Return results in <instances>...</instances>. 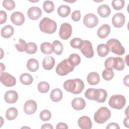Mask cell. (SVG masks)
<instances>
[{"label":"cell","mask_w":129,"mask_h":129,"mask_svg":"<svg viewBox=\"0 0 129 129\" xmlns=\"http://www.w3.org/2000/svg\"><path fill=\"white\" fill-rule=\"evenodd\" d=\"M124 68V62L122 57H114V62L113 69L117 71H122Z\"/></svg>","instance_id":"cell-28"},{"label":"cell","mask_w":129,"mask_h":129,"mask_svg":"<svg viewBox=\"0 0 129 129\" xmlns=\"http://www.w3.org/2000/svg\"><path fill=\"white\" fill-rule=\"evenodd\" d=\"M3 6L7 10L11 11L15 7V3L12 0H4L2 3Z\"/></svg>","instance_id":"cell-41"},{"label":"cell","mask_w":129,"mask_h":129,"mask_svg":"<svg viewBox=\"0 0 129 129\" xmlns=\"http://www.w3.org/2000/svg\"><path fill=\"white\" fill-rule=\"evenodd\" d=\"M55 59L51 56H45L42 61V66L43 68L46 70H50L54 66Z\"/></svg>","instance_id":"cell-19"},{"label":"cell","mask_w":129,"mask_h":129,"mask_svg":"<svg viewBox=\"0 0 129 129\" xmlns=\"http://www.w3.org/2000/svg\"><path fill=\"white\" fill-rule=\"evenodd\" d=\"M40 50L41 52L46 54H50L52 51V45L48 42H44L41 43L40 45Z\"/></svg>","instance_id":"cell-30"},{"label":"cell","mask_w":129,"mask_h":129,"mask_svg":"<svg viewBox=\"0 0 129 129\" xmlns=\"http://www.w3.org/2000/svg\"><path fill=\"white\" fill-rule=\"evenodd\" d=\"M85 96L88 99L95 100L99 103H103L107 98V93L103 89L89 88L86 91Z\"/></svg>","instance_id":"cell-1"},{"label":"cell","mask_w":129,"mask_h":129,"mask_svg":"<svg viewBox=\"0 0 129 129\" xmlns=\"http://www.w3.org/2000/svg\"><path fill=\"white\" fill-rule=\"evenodd\" d=\"M125 103L126 99L125 97L119 94L111 96L108 101L109 106L111 107L116 109H122L124 106Z\"/></svg>","instance_id":"cell-6"},{"label":"cell","mask_w":129,"mask_h":129,"mask_svg":"<svg viewBox=\"0 0 129 129\" xmlns=\"http://www.w3.org/2000/svg\"><path fill=\"white\" fill-rule=\"evenodd\" d=\"M57 12L60 17H67L70 14L71 8L69 6L67 5H61L58 7Z\"/></svg>","instance_id":"cell-27"},{"label":"cell","mask_w":129,"mask_h":129,"mask_svg":"<svg viewBox=\"0 0 129 129\" xmlns=\"http://www.w3.org/2000/svg\"><path fill=\"white\" fill-rule=\"evenodd\" d=\"M106 44L108 47L109 50L116 54L122 55L125 53L124 47L118 39H110L107 41Z\"/></svg>","instance_id":"cell-4"},{"label":"cell","mask_w":129,"mask_h":129,"mask_svg":"<svg viewBox=\"0 0 129 129\" xmlns=\"http://www.w3.org/2000/svg\"><path fill=\"white\" fill-rule=\"evenodd\" d=\"M64 89L68 92H71L72 93L74 91L76 88V84L75 79L67 80L63 83V85Z\"/></svg>","instance_id":"cell-26"},{"label":"cell","mask_w":129,"mask_h":129,"mask_svg":"<svg viewBox=\"0 0 129 129\" xmlns=\"http://www.w3.org/2000/svg\"><path fill=\"white\" fill-rule=\"evenodd\" d=\"M63 94L62 91L59 88H55L53 89L50 94V99L53 102H58L62 98Z\"/></svg>","instance_id":"cell-23"},{"label":"cell","mask_w":129,"mask_h":129,"mask_svg":"<svg viewBox=\"0 0 129 129\" xmlns=\"http://www.w3.org/2000/svg\"><path fill=\"white\" fill-rule=\"evenodd\" d=\"M68 59L74 67L79 65L81 62L80 56L76 53L71 54Z\"/></svg>","instance_id":"cell-35"},{"label":"cell","mask_w":129,"mask_h":129,"mask_svg":"<svg viewBox=\"0 0 129 129\" xmlns=\"http://www.w3.org/2000/svg\"><path fill=\"white\" fill-rule=\"evenodd\" d=\"M28 47L26 50V52L28 54H32L36 52L37 47L36 44L33 42H29L27 43Z\"/></svg>","instance_id":"cell-42"},{"label":"cell","mask_w":129,"mask_h":129,"mask_svg":"<svg viewBox=\"0 0 129 129\" xmlns=\"http://www.w3.org/2000/svg\"><path fill=\"white\" fill-rule=\"evenodd\" d=\"M72 106L75 109L77 110H80L83 109L86 106V102L84 99L82 98L77 97L75 98L72 101Z\"/></svg>","instance_id":"cell-17"},{"label":"cell","mask_w":129,"mask_h":129,"mask_svg":"<svg viewBox=\"0 0 129 129\" xmlns=\"http://www.w3.org/2000/svg\"><path fill=\"white\" fill-rule=\"evenodd\" d=\"M79 126L82 129H90L92 126L91 119L87 116H83L78 120Z\"/></svg>","instance_id":"cell-15"},{"label":"cell","mask_w":129,"mask_h":129,"mask_svg":"<svg viewBox=\"0 0 129 129\" xmlns=\"http://www.w3.org/2000/svg\"><path fill=\"white\" fill-rule=\"evenodd\" d=\"M1 82L6 87H12L16 83V78L7 72L1 73Z\"/></svg>","instance_id":"cell-8"},{"label":"cell","mask_w":129,"mask_h":129,"mask_svg":"<svg viewBox=\"0 0 129 129\" xmlns=\"http://www.w3.org/2000/svg\"><path fill=\"white\" fill-rule=\"evenodd\" d=\"M40 118L43 121H46L49 120L51 117V113L50 111L44 109L41 111L39 114Z\"/></svg>","instance_id":"cell-39"},{"label":"cell","mask_w":129,"mask_h":129,"mask_svg":"<svg viewBox=\"0 0 129 129\" xmlns=\"http://www.w3.org/2000/svg\"><path fill=\"white\" fill-rule=\"evenodd\" d=\"M11 22L16 25L21 26L25 22V17L23 13L17 11L14 12L11 16Z\"/></svg>","instance_id":"cell-13"},{"label":"cell","mask_w":129,"mask_h":129,"mask_svg":"<svg viewBox=\"0 0 129 129\" xmlns=\"http://www.w3.org/2000/svg\"><path fill=\"white\" fill-rule=\"evenodd\" d=\"M123 124L126 127H128V118L127 116H126V117L124 119Z\"/></svg>","instance_id":"cell-51"},{"label":"cell","mask_w":129,"mask_h":129,"mask_svg":"<svg viewBox=\"0 0 129 129\" xmlns=\"http://www.w3.org/2000/svg\"><path fill=\"white\" fill-rule=\"evenodd\" d=\"M97 12L100 17L107 18L110 15L111 10L108 5H102L98 8Z\"/></svg>","instance_id":"cell-21"},{"label":"cell","mask_w":129,"mask_h":129,"mask_svg":"<svg viewBox=\"0 0 129 129\" xmlns=\"http://www.w3.org/2000/svg\"><path fill=\"white\" fill-rule=\"evenodd\" d=\"M106 128H115V129H119L120 127L118 125V124L115 122H111L108 124L107 126L106 127Z\"/></svg>","instance_id":"cell-47"},{"label":"cell","mask_w":129,"mask_h":129,"mask_svg":"<svg viewBox=\"0 0 129 129\" xmlns=\"http://www.w3.org/2000/svg\"><path fill=\"white\" fill-rule=\"evenodd\" d=\"M0 24L2 25L6 22L7 19V14L6 12L1 10L0 11Z\"/></svg>","instance_id":"cell-46"},{"label":"cell","mask_w":129,"mask_h":129,"mask_svg":"<svg viewBox=\"0 0 129 129\" xmlns=\"http://www.w3.org/2000/svg\"><path fill=\"white\" fill-rule=\"evenodd\" d=\"M15 47L19 51L23 52L27 50L28 45L25 40L22 39H19V43L15 44Z\"/></svg>","instance_id":"cell-38"},{"label":"cell","mask_w":129,"mask_h":129,"mask_svg":"<svg viewBox=\"0 0 129 129\" xmlns=\"http://www.w3.org/2000/svg\"><path fill=\"white\" fill-rule=\"evenodd\" d=\"M82 54L87 58H90L94 56V51L91 42L88 40H83L79 48Z\"/></svg>","instance_id":"cell-7"},{"label":"cell","mask_w":129,"mask_h":129,"mask_svg":"<svg viewBox=\"0 0 129 129\" xmlns=\"http://www.w3.org/2000/svg\"><path fill=\"white\" fill-rule=\"evenodd\" d=\"M83 23L85 26L89 28L96 27L98 23L97 17L92 13L87 14L84 17Z\"/></svg>","instance_id":"cell-9"},{"label":"cell","mask_w":129,"mask_h":129,"mask_svg":"<svg viewBox=\"0 0 129 129\" xmlns=\"http://www.w3.org/2000/svg\"><path fill=\"white\" fill-rule=\"evenodd\" d=\"M38 91L41 93H47L49 90V88H50V86L49 84L45 81H42L40 82L38 84Z\"/></svg>","instance_id":"cell-37"},{"label":"cell","mask_w":129,"mask_h":129,"mask_svg":"<svg viewBox=\"0 0 129 129\" xmlns=\"http://www.w3.org/2000/svg\"><path fill=\"white\" fill-rule=\"evenodd\" d=\"M27 15L30 19L36 20L41 16L42 11L38 7H31L28 10Z\"/></svg>","instance_id":"cell-14"},{"label":"cell","mask_w":129,"mask_h":129,"mask_svg":"<svg viewBox=\"0 0 129 129\" xmlns=\"http://www.w3.org/2000/svg\"><path fill=\"white\" fill-rule=\"evenodd\" d=\"M43 8L46 13H51L54 11V5L52 1H45L43 4Z\"/></svg>","instance_id":"cell-36"},{"label":"cell","mask_w":129,"mask_h":129,"mask_svg":"<svg viewBox=\"0 0 129 129\" xmlns=\"http://www.w3.org/2000/svg\"><path fill=\"white\" fill-rule=\"evenodd\" d=\"M26 66L28 70L30 72H34L37 71L39 68V62L35 58H31L28 60Z\"/></svg>","instance_id":"cell-24"},{"label":"cell","mask_w":129,"mask_h":129,"mask_svg":"<svg viewBox=\"0 0 129 129\" xmlns=\"http://www.w3.org/2000/svg\"><path fill=\"white\" fill-rule=\"evenodd\" d=\"M128 75H127L123 79V83L127 87H128Z\"/></svg>","instance_id":"cell-50"},{"label":"cell","mask_w":129,"mask_h":129,"mask_svg":"<svg viewBox=\"0 0 129 129\" xmlns=\"http://www.w3.org/2000/svg\"><path fill=\"white\" fill-rule=\"evenodd\" d=\"M81 12L80 10H76L72 14V19L75 22H78L80 21L81 19Z\"/></svg>","instance_id":"cell-44"},{"label":"cell","mask_w":129,"mask_h":129,"mask_svg":"<svg viewBox=\"0 0 129 129\" xmlns=\"http://www.w3.org/2000/svg\"><path fill=\"white\" fill-rule=\"evenodd\" d=\"M18 99V94L14 90H9L7 91L4 95L5 101L9 104L15 103Z\"/></svg>","instance_id":"cell-16"},{"label":"cell","mask_w":129,"mask_h":129,"mask_svg":"<svg viewBox=\"0 0 129 129\" xmlns=\"http://www.w3.org/2000/svg\"><path fill=\"white\" fill-rule=\"evenodd\" d=\"M72 33V27L69 23H63L61 25L59 31V36L60 38L63 40H67L70 37Z\"/></svg>","instance_id":"cell-10"},{"label":"cell","mask_w":129,"mask_h":129,"mask_svg":"<svg viewBox=\"0 0 129 129\" xmlns=\"http://www.w3.org/2000/svg\"><path fill=\"white\" fill-rule=\"evenodd\" d=\"M110 32V27L109 25L105 24L99 27L97 30L98 36L102 39L107 37Z\"/></svg>","instance_id":"cell-18"},{"label":"cell","mask_w":129,"mask_h":129,"mask_svg":"<svg viewBox=\"0 0 129 129\" xmlns=\"http://www.w3.org/2000/svg\"><path fill=\"white\" fill-rule=\"evenodd\" d=\"M39 28L43 33L52 34L56 30V23L49 18L44 17L39 23Z\"/></svg>","instance_id":"cell-2"},{"label":"cell","mask_w":129,"mask_h":129,"mask_svg":"<svg viewBox=\"0 0 129 129\" xmlns=\"http://www.w3.org/2000/svg\"><path fill=\"white\" fill-rule=\"evenodd\" d=\"M109 49L107 45L105 44H100L97 47V52L98 55L100 57L106 56L109 52Z\"/></svg>","instance_id":"cell-25"},{"label":"cell","mask_w":129,"mask_h":129,"mask_svg":"<svg viewBox=\"0 0 129 129\" xmlns=\"http://www.w3.org/2000/svg\"><path fill=\"white\" fill-rule=\"evenodd\" d=\"M53 51L56 55H60L63 51V45L58 40H54L52 43Z\"/></svg>","instance_id":"cell-32"},{"label":"cell","mask_w":129,"mask_h":129,"mask_svg":"<svg viewBox=\"0 0 129 129\" xmlns=\"http://www.w3.org/2000/svg\"><path fill=\"white\" fill-rule=\"evenodd\" d=\"M111 116V112L106 107H101L95 113L94 119L98 123L102 124L105 122Z\"/></svg>","instance_id":"cell-3"},{"label":"cell","mask_w":129,"mask_h":129,"mask_svg":"<svg viewBox=\"0 0 129 129\" xmlns=\"http://www.w3.org/2000/svg\"><path fill=\"white\" fill-rule=\"evenodd\" d=\"M125 2L123 0H114L111 2L113 8L115 10H120L124 7Z\"/></svg>","instance_id":"cell-40"},{"label":"cell","mask_w":129,"mask_h":129,"mask_svg":"<svg viewBox=\"0 0 129 129\" xmlns=\"http://www.w3.org/2000/svg\"><path fill=\"white\" fill-rule=\"evenodd\" d=\"M83 40L80 38H74L70 41L71 46L74 48L79 49Z\"/></svg>","instance_id":"cell-43"},{"label":"cell","mask_w":129,"mask_h":129,"mask_svg":"<svg viewBox=\"0 0 129 129\" xmlns=\"http://www.w3.org/2000/svg\"><path fill=\"white\" fill-rule=\"evenodd\" d=\"M114 74L112 69L106 68L102 72V77L106 81L111 80L114 77Z\"/></svg>","instance_id":"cell-34"},{"label":"cell","mask_w":129,"mask_h":129,"mask_svg":"<svg viewBox=\"0 0 129 129\" xmlns=\"http://www.w3.org/2000/svg\"><path fill=\"white\" fill-rule=\"evenodd\" d=\"M114 62V57H109L107 58L104 62V66L106 68L113 69Z\"/></svg>","instance_id":"cell-45"},{"label":"cell","mask_w":129,"mask_h":129,"mask_svg":"<svg viewBox=\"0 0 129 129\" xmlns=\"http://www.w3.org/2000/svg\"><path fill=\"white\" fill-rule=\"evenodd\" d=\"M20 82L25 85H29L33 82L32 76L28 73H23L20 77Z\"/></svg>","instance_id":"cell-31"},{"label":"cell","mask_w":129,"mask_h":129,"mask_svg":"<svg viewBox=\"0 0 129 129\" xmlns=\"http://www.w3.org/2000/svg\"><path fill=\"white\" fill-rule=\"evenodd\" d=\"M74 67L69 61L68 58L64 59L59 62L55 69L56 73L59 76H66L72 72L74 69Z\"/></svg>","instance_id":"cell-5"},{"label":"cell","mask_w":129,"mask_h":129,"mask_svg":"<svg viewBox=\"0 0 129 129\" xmlns=\"http://www.w3.org/2000/svg\"><path fill=\"white\" fill-rule=\"evenodd\" d=\"M41 129H44V128H48V129H53V126L51 125L50 123H46L43 124L41 127Z\"/></svg>","instance_id":"cell-49"},{"label":"cell","mask_w":129,"mask_h":129,"mask_svg":"<svg viewBox=\"0 0 129 129\" xmlns=\"http://www.w3.org/2000/svg\"><path fill=\"white\" fill-rule=\"evenodd\" d=\"M100 77L99 74L96 72L90 73L87 77V82L89 85H96L100 82Z\"/></svg>","instance_id":"cell-20"},{"label":"cell","mask_w":129,"mask_h":129,"mask_svg":"<svg viewBox=\"0 0 129 129\" xmlns=\"http://www.w3.org/2000/svg\"><path fill=\"white\" fill-rule=\"evenodd\" d=\"M76 82V88L74 91L72 93L74 94H79L82 92L84 88V84L83 81L80 79H75Z\"/></svg>","instance_id":"cell-33"},{"label":"cell","mask_w":129,"mask_h":129,"mask_svg":"<svg viewBox=\"0 0 129 129\" xmlns=\"http://www.w3.org/2000/svg\"><path fill=\"white\" fill-rule=\"evenodd\" d=\"M125 22V18L123 14L117 13L115 14L112 18V25L116 28L122 27Z\"/></svg>","instance_id":"cell-11"},{"label":"cell","mask_w":129,"mask_h":129,"mask_svg":"<svg viewBox=\"0 0 129 129\" xmlns=\"http://www.w3.org/2000/svg\"><path fill=\"white\" fill-rule=\"evenodd\" d=\"M18 114V111L17 109L14 107H12L6 110V117L9 120H12L16 118Z\"/></svg>","instance_id":"cell-29"},{"label":"cell","mask_w":129,"mask_h":129,"mask_svg":"<svg viewBox=\"0 0 129 129\" xmlns=\"http://www.w3.org/2000/svg\"><path fill=\"white\" fill-rule=\"evenodd\" d=\"M37 105L36 102L33 100H29L27 101L24 105L23 109L27 114H32L36 111Z\"/></svg>","instance_id":"cell-12"},{"label":"cell","mask_w":129,"mask_h":129,"mask_svg":"<svg viewBox=\"0 0 129 129\" xmlns=\"http://www.w3.org/2000/svg\"><path fill=\"white\" fill-rule=\"evenodd\" d=\"M68 128V126L67 124L64 122H59L57 123V124L56 126V129H59V128L67 129Z\"/></svg>","instance_id":"cell-48"},{"label":"cell","mask_w":129,"mask_h":129,"mask_svg":"<svg viewBox=\"0 0 129 129\" xmlns=\"http://www.w3.org/2000/svg\"><path fill=\"white\" fill-rule=\"evenodd\" d=\"M14 33V29L13 27L10 25H7L3 27L1 31V36L4 38H9L11 37L13 35Z\"/></svg>","instance_id":"cell-22"}]
</instances>
